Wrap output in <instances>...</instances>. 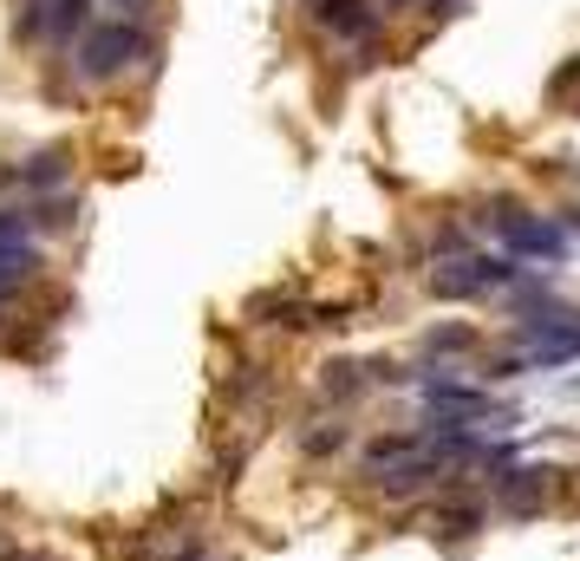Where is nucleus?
<instances>
[{
  "mask_svg": "<svg viewBox=\"0 0 580 561\" xmlns=\"http://www.w3.org/2000/svg\"><path fill=\"white\" fill-rule=\"evenodd\" d=\"M144 52H150L144 26H131V20H98V26H85V33H78V78L104 85V78L131 72Z\"/></svg>",
  "mask_w": 580,
  "mask_h": 561,
  "instance_id": "f257e3e1",
  "label": "nucleus"
},
{
  "mask_svg": "<svg viewBox=\"0 0 580 561\" xmlns=\"http://www.w3.org/2000/svg\"><path fill=\"white\" fill-rule=\"evenodd\" d=\"M496 235H503L509 261H548V268L568 261V229L548 222V216H529L516 203H496Z\"/></svg>",
  "mask_w": 580,
  "mask_h": 561,
  "instance_id": "f03ea898",
  "label": "nucleus"
},
{
  "mask_svg": "<svg viewBox=\"0 0 580 561\" xmlns=\"http://www.w3.org/2000/svg\"><path fill=\"white\" fill-rule=\"evenodd\" d=\"M516 281H522V268L509 255H457V261L431 268L437 301H470V294H496V288H516Z\"/></svg>",
  "mask_w": 580,
  "mask_h": 561,
  "instance_id": "7ed1b4c3",
  "label": "nucleus"
},
{
  "mask_svg": "<svg viewBox=\"0 0 580 561\" xmlns=\"http://www.w3.org/2000/svg\"><path fill=\"white\" fill-rule=\"evenodd\" d=\"M424 412H431V425H509L516 412H503L490 392H477V386H457V379H424Z\"/></svg>",
  "mask_w": 580,
  "mask_h": 561,
  "instance_id": "20e7f679",
  "label": "nucleus"
},
{
  "mask_svg": "<svg viewBox=\"0 0 580 561\" xmlns=\"http://www.w3.org/2000/svg\"><path fill=\"white\" fill-rule=\"evenodd\" d=\"M548 477H562V471H548V464H522V471H496V510H503L509 523H522V516H535V510L548 503Z\"/></svg>",
  "mask_w": 580,
  "mask_h": 561,
  "instance_id": "39448f33",
  "label": "nucleus"
},
{
  "mask_svg": "<svg viewBox=\"0 0 580 561\" xmlns=\"http://www.w3.org/2000/svg\"><path fill=\"white\" fill-rule=\"evenodd\" d=\"M418 451H424V431H392V438H372V444H366V477H385V471L411 464Z\"/></svg>",
  "mask_w": 580,
  "mask_h": 561,
  "instance_id": "423d86ee",
  "label": "nucleus"
},
{
  "mask_svg": "<svg viewBox=\"0 0 580 561\" xmlns=\"http://www.w3.org/2000/svg\"><path fill=\"white\" fill-rule=\"evenodd\" d=\"M575 359H580V327L555 333V340L522 346V366H529V373H562V366H575Z\"/></svg>",
  "mask_w": 580,
  "mask_h": 561,
  "instance_id": "0eeeda50",
  "label": "nucleus"
},
{
  "mask_svg": "<svg viewBox=\"0 0 580 561\" xmlns=\"http://www.w3.org/2000/svg\"><path fill=\"white\" fill-rule=\"evenodd\" d=\"M313 13H320V26H333V33H353V39L379 26V13H372L366 0H320Z\"/></svg>",
  "mask_w": 580,
  "mask_h": 561,
  "instance_id": "6e6552de",
  "label": "nucleus"
},
{
  "mask_svg": "<svg viewBox=\"0 0 580 561\" xmlns=\"http://www.w3.org/2000/svg\"><path fill=\"white\" fill-rule=\"evenodd\" d=\"M65 170H72V150L59 144V150H33L13 176H20V183H33V190H52V183H65Z\"/></svg>",
  "mask_w": 580,
  "mask_h": 561,
  "instance_id": "1a4fd4ad",
  "label": "nucleus"
},
{
  "mask_svg": "<svg viewBox=\"0 0 580 561\" xmlns=\"http://www.w3.org/2000/svg\"><path fill=\"white\" fill-rule=\"evenodd\" d=\"M33 268H39V255L26 242H0V301H13L33 281Z\"/></svg>",
  "mask_w": 580,
  "mask_h": 561,
  "instance_id": "9d476101",
  "label": "nucleus"
},
{
  "mask_svg": "<svg viewBox=\"0 0 580 561\" xmlns=\"http://www.w3.org/2000/svg\"><path fill=\"white\" fill-rule=\"evenodd\" d=\"M483 523H490L483 503H444V510H431V529H444V536H477Z\"/></svg>",
  "mask_w": 580,
  "mask_h": 561,
  "instance_id": "9b49d317",
  "label": "nucleus"
},
{
  "mask_svg": "<svg viewBox=\"0 0 580 561\" xmlns=\"http://www.w3.org/2000/svg\"><path fill=\"white\" fill-rule=\"evenodd\" d=\"M366 366H353V359H340V366H326V399H353V392H366Z\"/></svg>",
  "mask_w": 580,
  "mask_h": 561,
  "instance_id": "f8f14e48",
  "label": "nucleus"
},
{
  "mask_svg": "<svg viewBox=\"0 0 580 561\" xmlns=\"http://www.w3.org/2000/svg\"><path fill=\"white\" fill-rule=\"evenodd\" d=\"M470 346H477L470 327H431V340H424V353H470Z\"/></svg>",
  "mask_w": 580,
  "mask_h": 561,
  "instance_id": "ddd939ff",
  "label": "nucleus"
},
{
  "mask_svg": "<svg viewBox=\"0 0 580 561\" xmlns=\"http://www.w3.org/2000/svg\"><path fill=\"white\" fill-rule=\"evenodd\" d=\"M300 444H307V458H326V451H340V444H346V425H320V431H307Z\"/></svg>",
  "mask_w": 580,
  "mask_h": 561,
  "instance_id": "4468645a",
  "label": "nucleus"
},
{
  "mask_svg": "<svg viewBox=\"0 0 580 561\" xmlns=\"http://www.w3.org/2000/svg\"><path fill=\"white\" fill-rule=\"evenodd\" d=\"M26 222H33L26 209H0V242H20V235H26Z\"/></svg>",
  "mask_w": 580,
  "mask_h": 561,
  "instance_id": "2eb2a0df",
  "label": "nucleus"
},
{
  "mask_svg": "<svg viewBox=\"0 0 580 561\" xmlns=\"http://www.w3.org/2000/svg\"><path fill=\"white\" fill-rule=\"evenodd\" d=\"M111 7H131V13H137V7H144V0H111Z\"/></svg>",
  "mask_w": 580,
  "mask_h": 561,
  "instance_id": "dca6fc26",
  "label": "nucleus"
},
{
  "mask_svg": "<svg viewBox=\"0 0 580 561\" xmlns=\"http://www.w3.org/2000/svg\"><path fill=\"white\" fill-rule=\"evenodd\" d=\"M0 561H46V556H0Z\"/></svg>",
  "mask_w": 580,
  "mask_h": 561,
  "instance_id": "f3484780",
  "label": "nucleus"
},
{
  "mask_svg": "<svg viewBox=\"0 0 580 561\" xmlns=\"http://www.w3.org/2000/svg\"><path fill=\"white\" fill-rule=\"evenodd\" d=\"M568 229H575V235H580V209H575V216H568Z\"/></svg>",
  "mask_w": 580,
  "mask_h": 561,
  "instance_id": "a211bd4d",
  "label": "nucleus"
},
{
  "mask_svg": "<svg viewBox=\"0 0 580 561\" xmlns=\"http://www.w3.org/2000/svg\"><path fill=\"white\" fill-rule=\"evenodd\" d=\"M568 392H575V399H580V379H568Z\"/></svg>",
  "mask_w": 580,
  "mask_h": 561,
  "instance_id": "6ab92c4d",
  "label": "nucleus"
}]
</instances>
